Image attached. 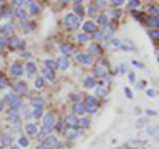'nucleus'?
Returning <instances> with one entry per match:
<instances>
[{
  "instance_id": "obj_25",
  "label": "nucleus",
  "mask_w": 159,
  "mask_h": 149,
  "mask_svg": "<svg viewBox=\"0 0 159 149\" xmlns=\"http://www.w3.org/2000/svg\"><path fill=\"white\" fill-rule=\"evenodd\" d=\"M43 74H44L45 78H48L49 80H53L54 79V73H53V71H50V70H48V69H44L43 70Z\"/></svg>"
},
{
  "instance_id": "obj_45",
  "label": "nucleus",
  "mask_w": 159,
  "mask_h": 149,
  "mask_svg": "<svg viewBox=\"0 0 159 149\" xmlns=\"http://www.w3.org/2000/svg\"><path fill=\"white\" fill-rule=\"evenodd\" d=\"M147 132H149V133L153 136V135L157 133V128H155V127H149V128H147Z\"/></svg>"
},
{
  "instance_id": "obj_57",
  "label": "nucleus",
  "mask_w": 159,
  "mask_h": 149,
  "mask_svg": "<svg viewBox=\"0 0 159 149\" xmlns=\"http://www.w3.org/2000/svg\"><path fill=\"white\" fill-rule=\"evenodd\" d=\"M3 107H4V102H3V100H0V111L3 110Z\"/></svg>"
},
{
  "instance_id": "obj_10",
  "label": "nucleus",
  "mask_w": 159,
  "mask_h": 149,
  "mask_svg": "<svg viewBox=\"0 0 159 149\" xmlns=\"http://www.w3.org/2000/svg\"><path fill=\"white\" fill-rule=\"evenodd\" d=\"M83 30L86 32V33H93V32H97V27H95V24L93 21H86L83 23Z\"/></svg>"
},
{
  "instance_id": "obj_56",
  "label": "nucleus",
  "mask_w": 159,
  "mask_h": 149,
  "mask_svg": "<svg viewBox=\"0 0 159 149\" xmlns=\"http://www.w3.org/2000/svg\"><path fill=\"white\" fill-rule=\"evenodd\" d=\"M145 84H146V82H145V80H142V82H139V83H138V86H139V87H142V86H145Z\"/></svg>"
},
{
  "instance_id": "obj_38",
  "label": "nucleus",
  "mask_w": 159,
  "mask_h": 149,
  "mask_svg": "<svg viewBox=\"0 0 159 149\" xmlns=\"http://www.w3.org/2000/svg\"><path fill=\"white\" fill-rule=\"evenodd\" d=\"M90 51H93V53H99V51H101V48H99L97 44H94V45H90Z\"/></svg>"
},
{
  "instance_id": "obj_62",
  "label": "nucleus",
  "mask_w": 159,
  "mask_h": 149,
  "mask_svg": "<svg viewBox=\"0 0 159 149\" xmlns=\"http://www.w3.org/2000/svg\"><path fill=\"white\" fill-rule=\"evenodd\" d=\"M0 19H2V15H0Z\"/></svg>"
},
{
  "instance_id": "obj_20",
  "label": "nucleus",
  "mask_w": 159,
  "mask_h": 149,
  "mask_svg": "<svg viewBox=\"0 0 159 149\" xmlns=\"http://www.w3.org/2000/svg\"><path fill=\"white\" fill-rule=\"evenodd\" d=\"M31 103L33 104L35 107H43L44 106V99L41 98V96H35V98H32Z\"/></svg>"
},
{
  "instance_id": "obj_54",
  "label": "nucleus",
  "mask_w": 159,
  "mask_h": 149,
  "mask_svg": "<svg viewBox=\"0 0 159 149\" xmlns=\"http://www.w3.org/2000/svg\"><path fill=\"white\" fill-rule=\"evenodd\" d=\"M97 3H98V7H105L107 2H105V0H102V2H97Z\"/></svg>"
},
{
  "instance_id": "obj_14",
  "label": "nucleus",
  "mask_w": 159,
  "mask_h": 149,
  "mask_svg": "<svg viewBox=\"0 0 159 149\" xmlns=\"http://www.w3.org/2000/svg\"><path fill=\"white\" fill-rule=\"evenodd\" d=\"M73 111L76 112V114H78V115H82L83 112H85V107H83L82 103L77 102V103L73 104Z\"/></svg>"
},
{
  "instance_id": "obj_18",
  "label": "nucleus",
  "mask_w": 159,
  "mask_h": 149,
  "mask_svg": "<svg viewBox=\"0 0 159 149\" xmlns=\"http://www.w3.org/2000/svg\"><path fill=\"white\" fill-rule=\"evenodd\" d=\"M0 143H2L3 145H11V144H12V137L9 135L3 133L2 136H0Z\"/></svg>"
},
{
  "instance_id": "obj_23",
  "label": "nucleus",
  "mask_w": 159,
  "mask_h": 149,
  "mask_svg": "<svg viewBox=\"0 0 159 149\" xmlns=\"http://www.w3.org/2000/svg\"><path fill=\"white\" fill-rule=\"evenodd\" d=\"M45 69L50 70V71H54L56 69H57V63H56L54 61H45Z\"/></svg>"
},
{
  "instance_id": "obj_16",
  "label": "nucleus",
  "mask_w": 159,
  "mask_h": 149,
  "mask_svg": "<svg viewBox=\"0 0 159 149\" xmlns=\"http://www.w3.org/2000/svg\"><path fill=\"white\" fill-rule=\"evenodd\" d=\"M83 87L85 88H93L95 87V79L93 76H87L85 79V82H83Z\"/></svg>"
},
{
  "instance_id": "obj_22",
  "label": "nucleus",
  "mask_w": 159,
  "mask_h": 149,
  "mask_svg": "<svg viewBox=\"0 0 159 149\" xmlns=\"http://www.w3.org/2000/svg\"><path fill=\"white\" fill-rule=\"evenodd\" d=\"M29 3V12L32 15H37L39 12H40V8H39V5L36 3H33V2H28Z\"/></svg>"
},
{
  "instance_id": "obj_47",
  "label": "nucleus",
  "mask_w": 159,
  "mask_h": 149,
  "mask_svg": "<svg viewBox=\"0 0 159 149\" xmlns=\"http://www.w3.org/2000/svg\"><path fill=\"white\" fill-rule=\"evenodd\" d=\"M7 86V80L6 79H3L2 76H0V88H4Z\"/></svg>"
},
{
  "instance_id": "obj_27",
  "label": "nucleus",
  "mask_w": 159,
  "mask_h": 149,
  "mask_svg": "<svg viewBox=\"0 0 159 149\" xmlns=\"http://www.w3.org/2000/svg\"><path fill=\"white\" fill-rule=\"evenodd\" d=\"M16 15H17V17L21 20V21H27V12L24 9H19L16 12Z\"/></svg>"
},
{
  "instance_id": "obj_51",
  "label": "nucleus",
  "mask_w": 159,
  "mask_h": 149,
  "mask_svg": "<svg viewBox=\"0 0 159 149\" xmlns=\"http://www.w3.org/2000/svg\"><path fill=\"white\" fill-rule=\"evenodd\" d=\"M125 92H126V95H127V98H133V94H131V91L129 90V88H125Z\"/></svg>"
},
{
  "instance_id": "obj_5",
  "label": "nucleus",
  "mask_w": 159,
  "mask_h": 149,
  "mask_svg": "<svg viewBox=\"0 0 159 149\" xmlns=\"http://www.w3.org/2000/svg\"><path fill=\"white\" fill-rule=\"evenodd\" d=\"M65 123L68 128H77L78 127V119L74 115H68L65 118Z\"/></svg>"
},
{
  "instance_id": "obj_48",
  "label": "nucleus",
  "mask_w": 159,
  "mask_h": 149,
  "mask_svg": "<svg viewBox=\"0 0 159 149\" xmlns=\"http://www.w3.org/2000/svg\"><path fill=\"white\" fill-rule=\"evenodd\" d=\"M149 96H151V98H154L155 95H157V91H154V90H147V92H146Z\"/></svg>"
},
{
  "instance_id": "obj_21",
  "label": "nucleus",
  "mask_w": 159,
  "mask_h": 149,
  "mask_svg": "<svg viewBox=\"0 0 159 149\" xmlns=\"http://www.w3.org/2000/svg\"><path fill=\"white\" fill-rule=\"evenodd\" d=\"M65 135H66V137L69 140L76 139V137H77V129H76V128H68L66 132H65Z\"/></svg>"
},
{
  "instance_id": "obj_8",
  "label": "nucleus",
  "mask_w": 159,
  "mask_h": 149,
  "mask_svg": "<svg viewBox=\"0 0 159 149\" xmlns=\"http://www.w3.org/2000/svg\"><path fill=\"white\" fill-rule=\"evenodd\" d=\"M11 74L13 76H20L23 74V66L20 63H13L11 66Z\"/></svg>"
},
{
  "instance_id": "obj_3",
  "label": "nucleus",
  "mask_w": 159,
  "mask_h": 149,
  "mask_svg": "<svg viewBox=\"0 0 159 149\" xmlns=\"http://www.w3.org/2000/svg\"><path fill=\"white\" fill-rule=\"evenodd\" d=\"M83 107H85V112L87 111V112H90V114H94V112L97 111L98 103H97V100H95V98H93V96H87Z\"/></svg>"
},
{
  "instance_id": "obj_37",
  "label": "nucleus",
  "mask_w": 159,
  "mask_h": 149,
  "mask_svg": "<svg viewBox=\"0 0 159 149\" xmlns=\"http://www.w3.org/2000/svg\"><path fill=\"white\" fill-rule=\"evenodd\" d=\"M28 144H29V141H28L25 137H20L19 139V145L20 147H28Z\"/></svg>"
},
{
  "instance_id": "obj_26",
  "label": "nucleus",
  "mask_w": 159,
  "mask_h": 149,
  "mask_svg": "<svg viewBox=\"0 0 159 149\" xmlns=\"http://www.w3.org/2000/svg\"><path fill=\"white\" fill-rule=\"evenodd\" d=\"M98 24H101V25H103V27H106L107 24H109L107 16H106V15H101V16H98Z\"/></svg>"
},
{
  "instance_id": "obj_12",
  "label": "nucleus",
  "mask_w": 159,
  "mask_h": 149,
  "mask_svg": "<svg viewBox=\"0 0 159 149\" xmlns=\"http://www.w3.org/2000/svg\"><path fill=\"white\" fill-rule=\"evenodd\" d=\"M145 145V141H142V140H133V141L127 143L126 144V148H133V149H138Z\"/></svg>"
},
{
  "instance_id": "obj_40",
  "label": "nucleus",
  "mask_w": 159,
  "mask_h": 149,
  "mask_svg": "<svg viewBox=\"0 0 159 149\" xmlns=\"http://www.w3.org/2000/svg\"><path fill=\"white\" fill-rule=\"evenodd\" d=\"M89 15L90 16H95L97 15V7H94V5H89Z\"/></svg>"
},
{
  "instance_id": "obj_36",
  "label": "nucleus",
  "mask_w": 159,
  "mask_h": 149,
  "mask_svg": "<svg viewBox=\"0 0 159 149\" xmlns=\"http://www.w3.org/2000/svg\"><path fill=\"white\" fill-rule=\"evenodd\" d=\"M74 11H76V13H77V15H80V17H81L82 15H85V11H83V8H82V5H76V8H74Z\"/></svg>"
},
{
  "instance_id": "obj_50",
  "label": "nucleus",
  "mask_w": 159,
  "mask_h": 149,
  "mask_svg": "<svg viewBox=\"0 0 159 149\" xmlns=\"http://www.w3.org/2000/svg\"><path fill=\"white\" fill-rule=\"evenodd\" d=\"M95 38H97V40L103 38V33H102V32H95Z\"/></svg>"
},
{
  "instance_id": "obj_34",
  "label": "nucleus",
  "mask_w": 159,
  "mask_h": 149,
  "mask_svg": "<svg viewBox=\"0 0 159 149\" xmlns=\"http://www.w3.org/2000/svg\"><path fill=\"white\" fill-rule=\"evenodd\" d=\"M21 28H23L24 32H29L32 29V27L29 25V23L28 21H21Z\"/></svg>"
},
{
  "instance_id": "obj_9",
  "label": "nucleus",
  "mask_w": 159,
  "mask_h": 149,
  "mask_svg": "<svg viewBox=\"0 0 159 149\" xmlns=\"http://www.w3.org/2000/svg\"><path fill=\"white\" fill-rule=\"evenodd\" d=\"M54 124V116L53 114H46L44 116V127L46 128H52Z\"/></svg>"
},
{
  "instance_id": "obj_55",
  "label": "nucleus",
  "mask_w": 159,
  "mask_h": 149,
  "mask_svg": "<svg viewBox=\"0 0 159 149\" xmlns=\"http://www.w3.org/2000/svg\"><path fill=\"white\" fill-rule=\"evenodd\" d=\"M56 131H61V124H57V126H56Z\"/></svg>"
},
{
  "instance_id": "obj_30",
  "label": "nucleus",
  "mask_w": 159,
  "mask_h": 149,
  "mask_svg": "<svg viewBox=\"0 0 159 149\" xmlns=\"http://www.w3.org/2000/svg\"><path fill=\"white\" fill-rule=\"evenodd\" d=\"M33 116L35 118H41L43 116V107H35V110H33Z\"/></svg>"
},
{
  "instance_id": "obj_31",
  "label": "nucleus",
  "mask_w": 159,
  "mask_h": 149,
  "mask_svg": "<svg viewBox=\"0 0 159 149\" xmlns=\"http://www.w3.org/2000/svg\"><path fill=\"white\" fill-rule=\"evenodd\" d=\"M107 91H109V90H107L106 87L101 86V87H98V88H97V95H98V96H105V95L107 94Z\"/></svg>"
},
{
  "instance_id": "obj_32",
  "label": "nucleus",
  "mask_w": 159,
  "mask_h": 149,
  "mask_svg": "<svg viewBox=\"0 0 159 149\" xmlns=\"http://www.w3.org/2000/svg\"><path fill=\"white\" fill-rule=\"evenodd\" d=\"M78 124H80V127H82V128H87L90 123H89V119H85V118H83V119L80 120Z\"/></svg>"
},
{
  "instance_id": "obj_49",
  "label": "nucleus",
  "mask_w": 159,
  "mask_h": 149,
  "mask_svg": "<svg viewBox=\"0 0 159 149\" xmlns=\"http://www.w3.org/2000/svg\"><path fill=\"white\" fill-rule=\"evenodd\" d=\"M6 44H7L6 38H4V37H2V36H0V48H4V46H6Z\"/></svg>"
},
{
  "instance_id": "obj_29",
  "label": "nucleus",
  "mask_w": 159,
  "mask_h": 149,
  "mask_svg": "<svg viewBox=\"0 0 159 149\" xmlns=\"http://www.w3.org/2000/svg\"><path fill=\"white\" fill-rule=\"evenodd\" d=\"M35 71H36V66H35V63H33V62L27 63V73H28V74H33Z\"/></svg>"
},
{
  "instance_id": "obj_24",
  "label": "nucleus",
  "mask_w": 159,
  "mask_h": 149,
  "mask_svg": "<svg viewBox=\"0 0 159 149\" xmlns=\"http://www.w3.org/2000/svg\"><path fill=\"white\" fill-rule=\"evenodd\" d=\"M60 49H61V51L64 54H70L72 53V46L68 45V44H61V45H60Z\"/></svg>"
},
{
  "instance_id": "obj_39",
  "label": "nucleus",
  "mask_w": 159,
  "mask_h": 149,
  "mask_svg": "<svg viewBox=\"0 0 159 149\" xmlns=\"http://www.w3.org/2000/svg\"><path fill=\"white\" fill-rule=\"evenodd\" d=\"M139 4H141V2H138V0H130L129 7L130 8H137V7H139Z\"/></svg>"
},
{
  "instance_id": "obj_41",
  "label": "nucleus",
  "mask_w": 159,
  "mask_h": 149,
  "mask_svg": "<svg viewBox=\"0 0 159 149\" xmlns=\"http://www.w3.org/2000/svg\"><path fill=\"white\" fill-rule=\"evenodd\" d=\"M27 2L25 0H13V2H12V4H13L15 7H20V5H23V4H25Z\"/></svg>"
},
{
  "instance_id": "obj_2",
  "label": "nucleus",
  "mask_w": 159,
  "mask_h": 149,
  "mask_svg": "<svg viewBox=\"0 0 159 149\" xmlns=\"http://www.w3.org/2000/svg\"><path fill=\"white\" fill-rule=\"evenodd\" d=\"M65 24L69 29H76L80 25V17L73 13H69L65 16Z\"/></svg>"
},
{
  "instance_id": "obj_33",
  "label": "nucleus",
  "mask_w": 159,
  "mask_h": 149,
  "mask_svg": "<svg viewBox=\"0 0 159 149\" xmlns=\"http://www.w3.org/2000/svg\"><path fill=\"white\" fill-rule=\"evenodd\" d=\"M77 40H78L80 42H86L87 40H89V36L85 34V33H81V34L77 36Z\"/></svg>"
},
{
  "instance_id": "obj_61",
  "label": "nucleus",
  "mask_w": 159,
  "mask_h": 149,
  "mask_svg": "<svg viewBox=\"0 0 159 149\" xmlns=\"http://www.w3.org/2000/svg\"><path fill=\"white\" fill-rule=\"evenodd\" d=\"M11 149H20L19 147H16V145H13V147H11Z\"/></svg>"
},
{
  "instance_id": "obj_59",
  "label": "nucleus",
  "mask_w": 159,
  "mask_h": 149,
  "mask_svg": "<svg viewBox=\"0 0 159 149\" xmlns=\"http://www.w3.org/2000/svg\"><path fill=\"white\" fill-rule=\"evenodd\" d=\"M133 63H134V65H137L138 67H141V66H142L141 63H139V62H137V61H133Z\"/></svg>"
},
{
  "instance_id": "obj_7",
  "label": "nucleus",
  "mask_w": 159,
  "mask_h": 149,
  "mask_svg": "<svg viewBox=\"0 0 159 149\" xmlns=\"http://www.w3.org/2000/svg\"><path fill=\"white\" fill-rule=\"evenodd\" d=\"M77 61L81 62V63H85V65H90L93 58H91L90 54H77Z\"/></svg>"
},
{
  "instance_id": "obj_35",
  "label": "nucleus",
  "mask_w": 159,
  "mask_h": 149,
  "mask_svg": "<svg viewBox=\"0 0 159 149\" xmlns=\"http://www.w3.org/2000/svg\"><path fill=\"white\" fill-rule=\"evenodd\" d=\"M147 23H149V25H151V27H158V17H151V19H149L147 20Z\"/></svg>"
},
{
  "instance_id": "obj_4",
  "label": "nucleus",
  "mask_w": 159,
  "mask_h": 149,
  "mask_svg": "<svg viewBox=\"0 0 159 149\" xmlns=\"http://www.w3.org/2000/svg\"><path fill=\"white\" fill-rule=\"evenodd\" d=\"M57 144H58V140L54 137V136H48V137L44 140V143H43V145L45 147L46 149H53L57 147Z\"/></svg>"
},
{
  "instance_id": "obj_46",
  "label": "nucleus",
  "mask_w": 159,
  "mask_h": 149,
  "mask_svg": "<svg viewBox=\"0 0 159 149\" xmlns=\"http://www.w3.org/2000/svg\"><path fill=\"white\" fill-rule=\"evenodd\" d=\"M52 129H50V128H46V127H43V129H41V135L43 136H45V135H48V133H49V132H50Z\"/></svg>"
},
{
  "instance_id": "obj_13",
  "label": "nucleus",
  "mask_w": 159,
  "mask_h": 149,
  "mask_svg": "<svg viewBox=\"0 0 159 149\" xmlns=\"http://www.w3.org/2000/svg\"><path fill=\"white\" fill-rule=\"evenodd\" d=\"M25 131H27V133L28 135H31V136H35V135H37V132H39V128L37 126H35V124H27V127H25Z\"/></svg>"
},
{
  "instance_id": "obj_19",
  "label": "nucleus",
  "mask_w": 159,
  "mask_h": 149,
  "mask_svg": "<svg viewBox=\"0 0 159 149\" xmlns=\"http://www.w3.org/2000/svg\"><path fill=\"white\" fill-rule=\"evenodd\" d=\"M95 74H97V76H101V78H105V76L107 75V70L105 69L103 66H97L95 67Z\"/></svg>"
},
{
  "instance_id": "obj_52",
  "label": "nucleus",
  "mask_w": 159,
  "mask_h": 149,
  "mask_svg": "<svg viewBox=\"0 0 159 149\" xmlns=\"http://www.w3.org/2000/svg\"><path fill=\"white\" fill-rule=\"evenodd\" d=\"M129 80H130V82H135V75H134V73H130V74H129Z\"/></svg>"
},
{
  "instance_id": "obj_42",
  "label": "nucleus",
  "mask_w": 159,
  "mask_h": 149,
  "mask_svg": "<svg viewBox=\"0 0 159 149\" xmlns=\"http://www.w3.org/2000/svg\"><path fill=\"white\" fill-rule=\"evenodd\" d=\"M149 33H150V36H151V37H153V38H155V40H157V38L159 37V32H158L157 29H155V30H151V32H149Z\"/></svg>"
},
{
  "instance_id": "obj_53",
  "label": "nucleus",
  "mask_w": 159,
  "mask_h": 149,
  "mask_svg": "<svg viewBox=\"0 0 159 149\" xmlns=\"http://www.w3.org/2000/svg\"><path fill=\"white\" fill-rule=\"evenodd\" d=\"M111 3H113L114 5H121L123 2H122V0H114V2H111Z\"/></svg>"
},
{
  "instance_id": "obj_1",
  "label": "nucleus",
  "mask_w": 159,
  "mask_h": 149,
  "mask_svg": "<svg viewBox=\"0 0 159 149\" xmlns=\"http://www.w3.org/2000/svg\"><path fill=\"white\" fill-rule=\"evenodd\" d=\"M4 102L9 104V107L12 108V110H17V108L21 106V99L17 98L15 94H7Z\"/></svg>"
},
{
  "instance_id": "obj_28",
  "label": "nucleus",
  "mask_w": 159,
  "mask_h": 149,
  "mask_svg": "<svg viewBox=\"0 0 159 149\" xmlns=\"http://www.w3.org/2000/svg\"><path fill=\"white\" fill-rule=\"evenodd\" d=\"M35 86H36V88H43V87H44V78H43V76H39V78H36Z\"/></svg>"
},
{
  "instance_id": "obj_58",
  "label": "nucleus",
  "mask_w": 159,
  "mask_h": 149,
  "mask_svg": "<svg viewBox=\"0 0 159 149\" xmlns=\"http://www.w3.org/2000/svg\"><path fill=\"white\" fill-rule=\"evenodd\" d=\"M121 71H122V73H125V71H126V67H125V65H122V66H121Z\"/></svg>"
},
{
  "instance_id": "obj_6",
  "label": "nucleus",
  "mask_w": 159,
  "mask_h": 149,
  "mask_svg": "<svg viewBox=\"0 0 159 149\" xmlns=\"http://www.w3.org/2000/svg\"><path fill=\"white\" fill-rule=\"evenodd\" d=\"M15 91L17 92V94L20 95H24V94H27V91H28V88H27V84L24 83V82H17V83H15Z\"/></svg>"
},
{
  "instance_id": "obj_17",
  "label": "nucleus",
  "mask_w": 159,
  "mask_h": 149,
  "mask_svg": "<svg viewBox=\"0 0 159 149\" xmlns=\"http://www.w3.org/2000/svg\"><path fill=\"white\" fill-rule=\"evenodd\" d=\"M20 118H19V115H17V110H11L8 111V120H11V122H17Z\"/></svg>"
},
{
  "instance_id": "obj_15",
  "label": "nucleus",
  "mask_w": 159,
  "mask_h": 149,
  "mask_svg": "<svg viewBox=\"0 0 159 149\" xmlns=\"http://www.w3.org/2000/svg\"><path fill=\"white\" fill-rule=\"evenodd\" d=\"M0 32L4 34L11 36V34H13V28H12V25H9V24H6V25L0 27Z\"/></svg>"
},
{
  "instance_id": "obj_43",
  "label": "nucleus",
  "mask_w": 159,
  "mask_h": 149,
  "mask_svg": "<svg viewBox=\"0 0 159 149\" xmlns=\"http://www.w3.org/2000/svg\"><path fill=\"white\" fill-rule=\"evenodd\" d=\"M23 41H20V40H17V38H12L11 41H9V44H12V46H17V44H21Z\"/></svg>"
},
{
  "instance_id": "obj_44",
  "label": "nucleus",
  "mask_w": 159,
  "mask_h": 149,
  "mask_svg": "<svg viewBox=\"0 0 159 149\" xmlns=\"http://www.w3.org/2000/svg\"><path fill=\"white\" fill-rule=\"evenodd\" d=\"M150 12H151V15H154L155 17H158V8L157 7H151L150 8Z\"/></svg>"
},
{
  "instance_id": "obj_11",
  "label": "nucleus",
  "mask_w": 159,
  "mask_h": 149,
  "mask_svg": "<svg viewBox=\"0 0 159 149\" xmlns=\"http://www.w3.org/2000/svg\"><path fill=\"white\" fill-rule=\"evenodd\" d=\"M56 63H57V67H60V69H62V70H66L68 67H69V59L66 57H60Z\"/></svg>"
},
{
  "instance_id": "obj_60",
  "label": "nucleus",
  "mask_w": 159,
  "mask_h": 149,
  "mask_svg": "<svg viewBox=\"0 0 159 149\" xmlns=\"http://www.w3.org/2000/svg\"><path fill=\"white\" fill-rule=\"evenodd\" d=\"M36 149H46V148H45V147H44L43 144H41V145H40V147H37V148H36Z\"/></svg>"
}]
</instances>
